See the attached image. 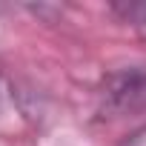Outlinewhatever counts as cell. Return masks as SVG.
<instances>
[{"instance_id":"obj_1","label":"cell","mask_w":146,"mask_h":146,"mask_svg":"<svg viewBox=\"0 0 146 146\" xmlns=\"http://www.w3.org/2000/svg\"><path fill=\"white\" fill-rule=\"evenodd\" d=\"M98 95H100V109L115 117L146 112V66H132L106 75Z\"/></svg>"},{"instance_id":"obj_2","label":"cell","mask_w":146,"mask_h":146,"mask_svg":"<svg viewBox=\"0 0 146 146\" xmlns=\"http://www.w3.org/2000/svg\"><path fill=\"white\" fill-rule=\"evenodd\" d=\"M112 15H117L132 32L146 37V0H129V3H112Z\"/></svg>"},{"instance_id":"obj_3","label":"cell","mask_w":146,"mask_h":146,"mask_svg":"<svg viewBox=\"0 0 146 146\" xmlns=\"http://www.w3.org/2000/svg\"><path fill=\"white\" fill-rule=\"evenodd\" d=\"M117 146H146V123L143 126H137V129H132Z\"/></svg>"}]
</instances>
